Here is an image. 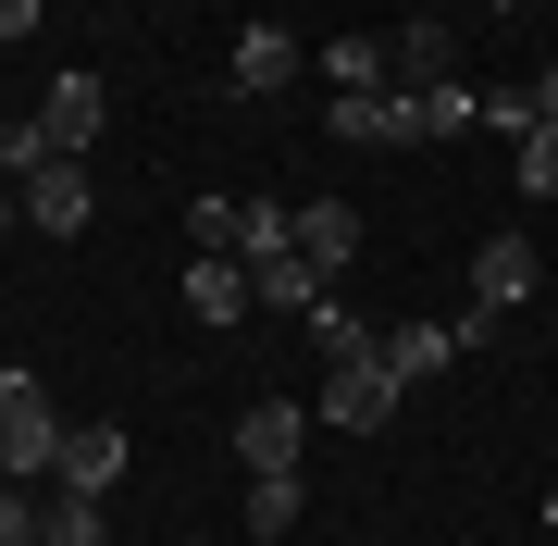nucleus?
<instances>
[{
	"instance_id": "28",
	"label": "nucleus",
	"mask_w": 558,
	"mask_h": 546,
	"mask_svg": "<svg viewBox=\"0 0 558 546\" xmlns=\"http://www.w3.org/2000/svg\"><path fill=\"white\" fill-rule=\"evenodd\" d=\"M484 13H521V0H484Z\"/></svg>"
},
{
	"instance_id": "6",
	"label": "nucleus",
	"mask_w": 558,
	"mask_h": 546,
	"mask_svg": "<svg viewBox=\"0 0 558 546\" xmlns=\"http://www.w3.org/2000/svg\"><path fill=\"white\" fill-rule=\"evenodd\" d=\"M299 435H311V410H299V398H248L236 460H248V472H299Z\"/></svg>"
},
{
	"instance_id": "13",
	"label": "nucleus",
	"mask_w": 558,
	"mask_h": 546,
	"mask_svg": "<svg viewBox=\"0 0 558 546\" xmlns=\"http://www.w3.org/2000/svg\"><path fill=\"white\" fill-rule=\"evenodd\" d=\"M299 248V211L286 199H236V262H286Z\"/></svg>"
},
{
	"instance_id": "10",
	"label": "nucleus",
	"mask_w": 558,
	"mask_h": 546,
	"mask_svg": "<svg viewBox=\"0 0 558 546\" xmlns=\"http://www.w3.org/2000/svg\"><path fill=\"white\" fill-rule=\"evenodd\" d=\"M311 75H336V100H373V87H398V38H336Z\"/></svg>"
},
{
	"instance_id": "18",
	"label": "nucleus",
	"mask_w": 558,
	"mask_h": 546,
	"mask_svg": "<svg viewBox=\"0 0 558 546\" xmlns=\"http://www.w3.org/2000/svg\"><path fill=\"white\" fill-rule=\"evenodd\" d=\"M38 546H100V497H75V485H62V497L38 509Z\"/></svg>"
},
{
	"instance_id": "16",
	"label": "nucleus",
	"mask_w": 558,
	"mask_h": 546,
	"mask_svg": "<svg viewBox=\"0 0 558 546\" xmlns=\"http://www.w3.org/2000/svg\"><path fill=\"white\" fill-rule=\"evenodd\" d=\"M248 299H274V311H311V299H323V274L299 262V248H286V262H248Z\"/></svg>"
},
{
	"instance_id": "2",
	"label": "nucleus",
	"mask_w": 558,
	"mask_h": 546,
	"mask_svg": "<svg viewBox=\"0 0 558 546\" xmlns=\"http://www.w3.org/2000/svg\"><path fill=\"white\" fill-rule=\"evenodd\" d=\"M385 410H398V373H385V336L360 348V361L323 373V398H311V423H336V435H373Z\"/></svg>"
},
{
	"instance_id": "5",
	"label": "nucleus",
	"mask_w": 558,
	"mask_h": 546,
	"mask_svg": "<svg viewBox=\"0 0 558 546\" xmlns=\"http://www.w3.org/2000/svg\"><path fill=\"white\" fill-rule=\"evenodd\" d=\"M38 124H50V149H62V162H87V137L112 124V87H100V75H50Z\"/></svg>"
},
{
	"instance_id": "9",
	"label": "nucleus",
	"mask_w": 558,
	"mask_h": 546,
	"mask_svg": "<svg viewBox=\"0 0 558 546\" xmlns=\"http://www.w3.org/2000/svg\"><path fill=\"white\" fill-rule=\"evenodd\" d=\"M472 299L484 311H521V299H534V236H484L472 248Z\"/></svg>"
},
{
	"instance_id": "8",
	"label": "nucleus",
	"mask_w": 558,
	"mask_h": 546,
	"mask_svg": "<svg viewBox=\"0 0 558 546\" xmlns=\"http://www.w3.org/2000/svg\"><path fill=\"white\" fill-rule=\"evenodd\" d=\"M186 311H199V324H248V262L236 248H199V262H186Z\"/></svg>"
},
{
	"instance_id": "27",
	"label": "nucleus",
	"mask_w": 558,
	"mask_h": 546,
	"mask_svg": "<svg viewBox=\"0 0 558 546\" xmlns=\"http://www.w3.org/2000/svg\"><path fill=\"white\" fill-rule=\"evenodd\" d=\"M546 534H558V485H546Z\"/></svg>"
},
{
	"instance_id": "23",
	"label": "nucleus",
	"mask_w": 558,
	"mask_h": 546,
	"mask_svg": "<svg viewBox=\"0 0 558 546\" xmlns=\"http://www.w3.org/2000/svg\"><path fill=\"white\" fill-rule=\"evenodd\" d=\"M186 248H236V199H199V211H186Z\"/></svg>"
},
{
	"instance_id": "22",
	"label": "nucleus",
	"mask_w": 558,
	"mask_h": 546,
	"mask_svg": "<svg viewBox=\"0 0 558 546\" xmlns=\"http://www.w3.org/2000/svg\"><path fill=\"white\" fill-rule=\"evenodd\" d=\"M0 546H38V497H25L13 472H0Z\"/></svg>"
},
{
	"instance_id": "1",
	"label": "nucleus",
	"mask_w": 558,
	"mask_h": 546,
	"mask_svg": "<svg viewBox=\"0 0 558 546\" xmlns=\"http://www.w3.org/2000/svg\"><path fill=\"white\" fill-rule=\"evenodd\" d=\"M62 460V410H50V385L38 373H0V472H13V485H38V472Z\"/></svg>"
},
{
	"instance_id": "19",
	"label": "nucleus",
	"mask_w": 558,
	"mask_h": 546,
	"mask_svg": "<svg viewBox=\"0 0 558 546\" xmlns=\"http://www.w3.org/2000/svg\"><path fill=\"white\" fill-rule=\"evenodd\" d=\"M447 62H459V38H447V25H398V75L447 87Z\"/></svg>"
},
{
	"instance_id": "17",
	"label": "nucleus",
	"mask_w": 558,
	"mask_h": 546,
	"mask_svg": "<svg viewBox=\"0 0 558 546\" xmlns=\"http://www.w3.org/2000/svg\"><path fill=\"white\" fill-rule=\"evenodd\" d=\"M286 522H299V472H248V534L274 546Z\"/></svg>"
},
{
	"instance_id": "24",
	"label": "nucleus",
	"mask_w": 558,
	"mask_h": 546,
	"mask_svg": "<svg viewBox=\"0 0 558 546\" xmlns=\"http://www.w3.org/2000/svg\"><path fill=\"white\" fill-rule=\"evenodd\" d=\"M521 87H534V124H558V62H546V75H521Z\"/></svg>"
},
{
	"instance_id": "26",
	"label": "nucleus",
	"mask_w": 558,
	"mask_h": 546,
	"mask_svg": "<svg viewBox=\"0 0 558 546\" xmlns=\"http://www.w3.org/2000/svg\"><path fill=\"white\" fill-rule=\"evenodd\" d=\"M13 223H25V199H13V186H0V236H13Z\"/></svg>"
},
{
	"instance_id": "12",
	"label": "nucleus",
	"mask_w": 558,
	"mask_h": 546,
	"mask_svg": "<svg viewBox=\"0 0 558 546\" xmlns=\"http://www.w3.org/2000/svg\"><path fill=\"white\" fill-rule=\"evenodd\" d=\"M299 262H311V274H348V262H360V211H348V199H311V211H299Z\"/></svg>"
},
{
	"instance_id": "3",
	"label": "nucleus",
	"mask_w": 558,
	"mask_h": 546,
	"mask_svg": "<svg viewBox=\"0 0 558 546\" xmlns=\"http://www.w3.org/2000/svg\"><path fill=\"white\" fill-rule=\"evenodd\" d=\"M336 137H348V149H422V137H435V100H422V87H373V100H336Z\"/></svg>"
},
{
	"instance_id": "25",
	"label": "nucleus",
	"mask_w": 558,
	"mask_h": 546,
	"mask_svg": "<svg viewBox=\"0 0 558 546\" xmlns=\"http://www.w3.org/2000/svg\"><path fill=\"white\" fill-rule=\"evenodd\" d=\"M0 38H38V0H0Z\"/></svg>"
},
{
	"instance_id": "15",
	"label": "nucleus",
	"mask_w": 558,
	"mask_h": 546,
	"mask_svg": "<svg viewBox=\"0 0 558 546\" xmlns=\"http://www.w3.org/2000/svg\"><path fill=\"white\" fill-rule=\"evenodd\" d=\"M50 162H62V149H50V124H38V112H0V174L25 186V174H50Z\"/></svg>"
},
{
	"instance_id": "21",
	"label": "nucleus",
	"mask_w": 558,
	"mask_h": 546,
	"mask_svg": "<svg viewBox=\"0 0 558 546\" xmlns=\"http://www.w3.org/2000/svg\"><path fill=\"white\" fill-rule=\"evenodd\" d=\"M509 186H521V199H558V124L521 137V174H509Z\"/></svg>"
},
{
	"instance_id": "7",
	"label": "nucleus",
	"mask_w": 558,
	"mask_h": 546,
	"mask_svg": "<svg viewBox=\"0 0 558 546\" xmlns=\"http://www.w3.org/2000/svg\"><path fill=\"white\" fill-rule=\"evenodd\" d=\"M62 485H75V497H112L124 485V423H75V435H62Z\"/></svg>"
},
{
	"instance_id": "11",
	"label": "nucleus",
	"mask_w": 558,
	"mask_h": 546,
	"mask_svg": "<svg viewBox=\"0 0 558 546\" xmlns=\"http://www.w3.org/2000/svg\"><path fill=\"white\" fill-rule=\"evenodd\" d=\"M13 199H25V223H38V236H75V223H87V174L50 162V174H25Z\"/></svg>"
},
{
	"instance_id": "14",
	"label": "nucleus",
	"mask_w": 558,
	"mask_h": 546,
	"mask_svg": "<svg viewBox=\"0 0 558 546\" xmlns=\"http://www.w3.org/2000/svg\"><path fill=\"white\" fill-rule=\"evenodd\" d=\"M447 361H459V336H447V324H398V336H385V373H398V385L447 373Z\"/></svg>"
},
{
	"instance_id": "20",
	"label": "nucleus",
	"mask_w": 558,
	"mask_h": 546,
	"mask_svg": "<svg viewBox=\"0 0 558 546\" xmlns=\"http://www.w3.org/2000/svg\"><path fill=\"white\" fill-rule=\"evenodd\" d=\"M299 324H311V348H323V361H360V348H373V336H360V311H336V299H311Z\"/></svg>"
},
{
	"instance_id": "4",
	"label": "nucleus",
	"mask_w": 558,
	"mask_h": 546,
	"mask_svg": "<svg viewBox=\"0 0 558 546\" xmlns=\"http://www.w3.org/2000/svg\"><path fill=\"white\" fill-rule=\"evenodd\" d=\"M299 75H311V50L286 38V25H248L236 62H223V87H236V100H274V87H299Z\"/></svg>"
}]
</instances>
